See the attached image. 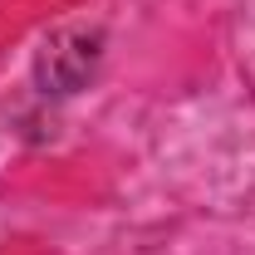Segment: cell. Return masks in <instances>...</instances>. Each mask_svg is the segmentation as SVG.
<instances>
[{"label": "cell", "instance_id": "obj_1", "mask_svg": "<svg viewBox=\"0 0 255 255\" xmlns=\"http://www.w3.org/2000/svg\"><path fill=\"white\" fill-rule=\"evenodd\" d=\"M98 64V34L94 30H54L34 54V79L44 94H74Z\"/></svg>", "mask_w": 255, "mask_h": 255}]
</instances>
